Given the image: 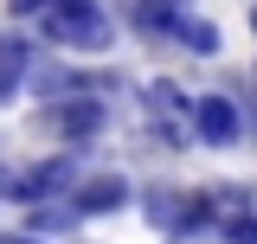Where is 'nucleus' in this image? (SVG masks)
Returning a JSON list of instances; mask_svg holds the SVG:
<instances>
[{
    "label": "nucleus",
    "mask_w": 257,
    "mask_h": 244,
    "mask_svg": "<svg viewBox=\"0 0 257 244\" xmlns=\"http://www.w3.org/2000/svg\"><path fill=\"white\" fill-rule=\"evenodd\" d=\"M39 129H52V135H64V142H90L96 129H103V103H90V96H64V103H52V109L39 116Z\"/></svg>",
    "instance_id": "f03ea898"
},
{
    "label": "nucleus",
    "mask_w": 257,
    "mask_h": 244,
    "mask_svg": "<svg viewBox=\"0 0 257 244\" xmlns=\"http://www.w3.org/2000/svg\"><path fill=\"white\" fill-rule=\"evenodd\" d=\"M0 244H32V238H0Z\"/></svg>",
    "instance_id": "9b49d317"
},
{
    "label": "nucleus",
    "mask_w": 257,
    "mask_h": 244,
    "mask_svg": "<svg viewBox=\"0 0 257 244\" xmlns=\"http://www.w3.org/2000/svg\"><path fill=\"white\" fill-rule=\"evenodd\" d=\"M20 77H26V45H0V103L13 96Z\"/></svg>",
    "instance_id": "0eeeda50"
},
{
    "label": "nucleus",
    "mask_w": 257,
    "mask_h": 244,
    "mask_svg": "<svg viewBox=\"0 0 257 244\" xmlns=\"http://www.w3.org/2000/svg\"><path fill=\"white\" fill-rule=\"evenodd\" d=\"M180 45H193V52H219V32L206 26V20H180V32H174Z\"/></svg>",
    "instance_id": "6e6552de"
},
{
    "label": "nucleus",
    "mask_w": 257,
    "mask_h": 244,
    "mask_svg": "<svg viewBox=\"0 0 257 244\" xmlns=\"http://www.w3.org/2000/svg\"><path fill=\"white\" fill-rule=\"evenodd\" d=\"M64 186H71V161H39V167H13V174H7V193H13V199H20V206H39V199H45V193H64Z\"/></svg>",
    "instance_id": "7ed1b4c3"
},
{
    "label": "nucleus",
    "mask_w": 257,
    "mask_h": 244,
    "mask_svg": "<svg viewBox=\"0 0 257 244\" xmlns=\"http://www.w3.org/2000/svg\"><path fill=\"white\" fill-rule=\"evenodd\" d=\"M193 129H199V142L231 148V142H238V129H244V116H238V103H231V96H199V103H193Z\"/></svg>",
    "instance_id": "20e7f679"
},
{
    "label": "nucleus",
    "mask_w": 257,
    "mask_h": 244,
    "mask_svg": "<svg viewBox=\"0 0 257 244\" xmlns=\"http://www.w3.org/2000/svg\"><path fill=\"white\" fill-rule=\"evenodd\" d=\"M128 199V186L116 180V174H103V180H84L77 186V199H71V212H116Z\"/></svg>",
    "instance_id": "423d86ee"
},
{
    "label": "nucleus",
    "mask_w": 257,
    "mask_h": 244,
    "mask_svg": "<svg viewBox=\"0 0 257 244\" xmlns=\"http://www.w3.org/2000/svg\"><path fill=\"white\" fill-rule=\"evenodd\" d=\"M7 7H13L20 20H26V13H52V0H7Z\"/></svg>",
    "instance_id": "9d476101"
},
{
    "label": "nucleus",
    "mask_w": 257,
    "mask_h": 244,
    "mask_svg": "<svg viewBox=\"0 0 257 244\" xmlns=\"http://www.w3.org/2000/svg\"><path fill=\"white\" fill-rule=\"evenodd\" d=\"M231 238H238V244H257V218H231Z\"/></svg>",
    "instance_id": "1a4fd4ad"
},
{
    "label": "nucleus",
    "mask_w": 257,
    "mask_h": 244,
    "mask_svg": "<svg viewBox=\"0 0 257 244\" xmlns=\"http://www.w3.org/2000/svg\"><path fill=\"white\" fill-rule=\"evenodd\" d=\"M251 26H257V7H251Z\"/></svg>",
    "instance_id": "f8f14e48"
},
{
    "label": "nucleus",
    "mask_w": 257,
    "mask_h": 244,
    "mask_svg": "<svg viewBox=\"0 0 257 244\" xmlns=\"http://www.w3.org/2000/svg\"><path fill=\"white\" fill-rule=\"evenodd\" d=\"M148 116H155V129L174 142V135L193 122V103L180 96V84H148Z\"/></svg>",
    "instance_id": "39448f33"
},
{
    "label": "nucleus",
    "mask_w": 257,
    "mask_h": 244,
    "mask_svg": "<svg viewBox=\"0 0 257 244\" xmlns=\"http://www.w3.org/2000/svg\"><path fill=\"white\" fill-rule=\"evenodd\" d=\"M52 39L71 45V52H103L109 45V20L90 0H52Z\"/></svg>",
    "instance_id": "f257e3e1"
}]
</instances>
